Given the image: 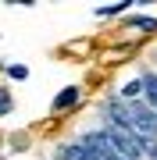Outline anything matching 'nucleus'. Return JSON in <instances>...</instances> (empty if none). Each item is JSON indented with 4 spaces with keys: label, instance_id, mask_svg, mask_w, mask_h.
I'll return each mask as SVG.
<instances>
[{
    "label": "nucleus",
    "instance_id": "f257e3e1",
    "mask_svg": "<svg viewBox=\"0 0 157 160\" xmlns=\"http://www.w3.org/2000/svg\"><path fill=\"white\" fill-rule=\"evenodd\" d=\"M128 132L139 139H157V110H150L146 103H128Z\"/></svg>",
    "mask_w": 157,
    "mask_h": 160
},
{
    "label": "nucleus",
    "instance_id": "f03ea898",
    "mask_svg": "<svg viewBox=\"0 0 157 160\" xmlns=\"http://www.w3.org/2000/svg\"><path fill=\"white\" fill-rule=\"evenodd\" d=\"M104 135H107V146H111L114 157H122V160H139V157H143L139 139H136L132 132H125V128H107Z\"/></svg>",
    "mask_w": 157,
    "mask_h": 160
},
{
    "label": "nucleus",
    "instance_id": "7ed1b4c3",
    "mask_svg": "<svg viewBox=\"0 0 157 160\" xmlns=\"http://www.w3.org/2000/svg\"><path fill=\"white\" fill-rule=\"evenodd\" d=\"M75 103H79V86H68V89H61L57 96H54V110L61 114V110L75 107Z\"/></svg>",
    "mask_w": 157,
    "mask_h": 160
},
{
    "label": "nucleus",
    "instance_id": "20e7f679",
    "mask_svg": "<svg viewBox=\"0 0 157 160\" xmlns=\"http://www.w3.org/2000/svg\"><path fill=\"white\" fill-rule=\"evenodd\" d=\"M57 157H61V160H89V157H86V149H82L79 142H68V146H57Z\"/></svg>",
    "mask_w": 157,
    "mask_h": 160
},
{
    "label": "nucleus",
    "instance_id": "39448f33",
    "mask_svg": "<svg viewBox=\"0 0 157 160\" xmlns=\"http://www.w3.org/2000/svg\"><path fill=\"white\" fill-rule=\"evenodd\" d=\"M143 92H146V100H150V110H157V75H143Z\"/></svg>",
    "mask_w": 157,
    "mask_h": 160
},
{
    "label": "nucleus",
    "instance_id": "423d86ee",
    "mask_svg": "<svg viewBox=\"0 0 157 160\" xmlns=\"http://www.w3.org/2000/svg\"><path fill=\"white\" fill-rule=\"evenodd\" d=\"M132 29H139V32H157V18H132Z\"/></svg>",
    "mask_w": 157,
    "mask_h": 160
},
{
    "label": "nucleus",
    "instance_id": "0eeeda50",
    "mask_svg": "<svg viewBox=\"0 0 157 160\" xmlns=\"http://www.w3.org/2000/svg\"><path fill=\"white\" fill-rule=\"evenodd\" d=\"M136 139H139V135H136ZM139 149H143L150 160H157V139H139Z\"/></svg>",
    "mask_w": 157,
    "mask_h": 160
},
{
    "label": "nucleus",
    "instance_id": "6e6552de",
    "mask_svg": "<svg viewBox=\"0 0 157 160\" xmlns=\"http://www.w3.org/2000/svg\"><path fill=\"white\" fill-rule=\"evenodd\" d=\"M11 110H14L11 92H7V89H0V118H4V114H11Z\"/></svg>",
    "mask_w": 157,
    "mask_h": 160
},
{
    "label": "nucleus",
    "instance_id": "1a4fd4ad",
    "mask_svg": "<svg viewBox=\"0 0 157 160\" xmlns=\"http://www.w3.org/2000/svg\"><path fill=\"white\" fill-rule=\"evenodd\" d=\"M7 75H11V78H29V68H25V64H7Z\"/></svg>",
    "mask_w": 157,
    "mask_h": 160
},
{
    "label": "nucleus",
    "instance_id": "9d476101",
    "mask_svg": "<svg viewBox=\"0 0 157 160\" xmlns=\"http://www.w3.org/2000/svg\"><path fill=\"white\" fill-rule=\"evenodd\" d=\"M139 92H143V82L136 78V82H128V86L122 89V96H125V100H132V96H139Z\"/></svg>",
    "mask_w": 157,
    "mask_h": 160
},
{
    "label": "nucleus",
    "instance_id": "9b49d317",
    "mask_svg": "<svg viewBox=\"0 0 157 160\" xmlns=\"http://www.w3.org/2000/svg\"><path fill=\"white\" fill-rule=\"evenodd\" d=\"M125 7H128V4H107V7H100L97 14H104V18H111V14H122Z\"/></svg>",
    "mask_w": 157,
    "mask_h": 160
}]
</instances>
